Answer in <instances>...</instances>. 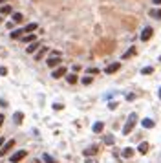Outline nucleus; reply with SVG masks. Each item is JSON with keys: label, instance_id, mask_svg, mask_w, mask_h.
Returning a JSON list of instances; mask_svg holds the SVG:
<instances>
[{"label": "nucleus", "instance_id": "f257e3e1", "mask_svg": "<svg viewBox=\"0 0 161 163\" xmlns=\"http://www.w3.org/2000/svg\"><path fill=\"white\" fill-rule=\"evenodd\" d=\"M136 121H137V114H136V112H132V114L128 116V119H126V125L123 127V134H125V136H128V134L134 130V127H136Z\"/></svg>", "mask_w": 161, "mask_h": 163}, {"label": "nucleus", "instance_id": "f03ea898", "mask_svg": "<svg viewBox=\"0 0 161 163\" xmlns=\"http://www.w3.org/2000/svg\"><path fill=\"white\" fill-rule=\"evenodd\" d=\"M26 156H27V150H16L15 154H11V156H9V161H11V163H18V161H22Z\"/></svg>", "mask_w": 161, "mask_h": 163}, {"label": "nucleus", "instance_id": "7ed1b4c3", "mask_svg": "<svg viewBox=\"0 0 161 163\" xmlns=\"http://www.w3.org/2000/svg\"><path fill=\"white\" fill-rule=\"evenodd\" d=\"M60 62H62L60 55H51V57H48V59H46V64H48V68H55V66H59Z\"/></svg>", "mask_w": 161, "mask_h": 163}, {"label": "nucleus", "instance_id": "20e7f679", "mask_svg": "<svg viewBox=\"0 0 161 163\" xmlns=\"http://www.w3.org/2000/svg\"><path fill=\"white\" fill-rule=\"evenodd\" d=\"M15 147V139H7L4 145H2V149H0V156H4V154H7L11 149Z\"/></svg>", "mask_w": 161, "mask_h": 163}, {"label": "nucleus", "instance_id": "39448f33", "mask_svg": "<svg viewBox=\"0 0 161 163\" xmlns=\"http://www.w3.org/2000/svg\"><path fill=\"white\" fill-rule=\"evenodd\" d=\"M152 33H154V29H152L150 26H147V28H145V29L141 31V40H143V42H147V40H148V39L152 37Z\"/></svg>", "mask_w": 161, "mask_h": 163}, {"label": "nucleus", "instance_id": "423d86ee", "mask_svg": "<svg viewBox=\"0 0 161 163\" xmlns=\"http://www.w3.org/2000/svg\"><path fill=\"white\" fill-rule=\"evenodd\" d=\"M62 75H66V68H64V66H59V68H55V70L51 72V77H53V79H60Z\"/></svg>", "mask_w": 161, "mask_h": 163}, {"label": "nucleus", "instance_id": "0eeeda50", "mask_svg": "<svg viewBox=\"0 0 161 163\" xmlns=\"http://www.w3.org/2000/svg\"><path fill=\"white\" fill-rule=\"evenodd\" d=\"M40 46H42V42H40V40H35V42H31V44L26 48V51H27V53H33V51H37Z\"/></svg>", "mask_w": 161, "mask_h": 163}, {"label": "nucleus", "instance_id": "6e6552de", "mask_svg": "<svg viewBox=\"0 0 161 163\" xmlns=\"http://www.w3.org/2000/svg\"><path fill=\"white\" fill-rule=\"evenodd\" d=\"M119 68H121V62H114V64H110V66H106V70H104V72H106V73L110 75V73H115V72H117Z\"/></svg>", "mask_w": 161, "mask_h": 163}, {"label": "nucleus", "instance_id": "1a4fd4ad", "mask_svg": "<svg viewBox=\"0 0 161 163\" xmlns=\"http://www.w3.org/2000/svg\"><path fill=\"white\" fill-rule=\"evenodd\" d=\"M20 40L26 42V44H31V42L37 40V35H35V33H29V35H26V37H20Z\"/></svg>", "mask_w": 161, "mask_h": 163}, {"label": "nucleus", "instance_id": "9d476101", "mask_svg": "<svg viewBox=\"0 0 161 163\" xmlns=\"http://www.w3.org/2000/svg\"><path fill=\"white\" fill-rule=\"evenodd\" d=\"M37 28H38V26H37L35 22H31V24H26V26L22 28V31H24V33H31V31H35Z\"/></svg>", "mask_w": 161, "mask_h": 163}, {"label": "nucleus", "instance_id": "9b49d317", "mask_svg": "<svg viewBox=\"0 0 161 163\" xmlns=\"http://www.w3.org/2000/svg\"><path fill=\"white\" fill-rule=\"evenodd\" d=\"M148 15H150L152 18H156V20H161V9H158V7L150 9V11H148Z\"/></svg>", "mask_w": 161, "mask_h": 163}, {"label": "nucleus", "instance_id": "f8f14e48", "mask_svg": "<svg viewBox=\"0 0 161 163\" xmlns=\"http://www.w3.org/2000/svg\"><path fill=\"white\" fill-rule=\"evenodd\" d=\"M141 125H143L145 128H154V125H156V123H154V121H152L150 117H145V119L141 121Z\"/></svg>", "mask_w": 161, "mask_h": 163}, {"label": "nucleus", "instance_id": "ddd939ff", "mask_svg": "<svg viewBox=\"0 0 161 163\" xmlns=\"http://www.w3.org/2000/svg\"><path fill=\"white\" fill-rule=\"evenodd\" d=\"M103 128H104V123L103 121H97L93 127H92V130L95 132V134H99V132H103Z\"/></svg>", "mask_w": 161, "mask_h": 163}, {"label": "nucleus", "instance_id": "4468645a", "mask_svg": "<svg viewBox=\"0 0 161 163\" xmlns=\"http://www.w3.org/2000/svg\"><path fill=\"white\" fill-rule=\"evenodd\" d=\"M22 33H24V31H22L20 28H16V29H13V31L9 33V37H11V39H20V37H22Z\"/></svg>", "mask_w": 161, "mask_h": 163}, {"label": "nucleus", "instance_id": "2eb2a0df", "mask_svg": "<svg viewBox=\"0 0 161 163\" xmlns=\"http://www.w3.org/2000/svg\"><path fill=\"white\" fill-rule=\"evenodd\" d=\"M137 150H139V154H147V152H148V143H147V141H143V143H139V147H137Z\"/></svg>", "mask_w": 161, "mask_h": 163}, {"label": "nucleus", "instance_id": "dca6fc26", "mask_svg": "<svg viewBox=\"0 0 161 163\" xmlns=\"http://www.w3.org/2000/svg\"><path fill=\"white\" fill-rule=\"evenodd\" d=\"M93 154H97V147L93 145V147H88L86 150H84V156L86 158H90V156H93Z\"/></svg>", "mask_w": 161, "mask_h": 163}, {"label": "nucleus", "instance_id": "f3484780", "mask_svg": "<svg viewBox=\"0 0 161 163\" xmlns=\"http://www.w3.org/2000/svg\"><path fill=\"white\" fill-rule=\"evenodd\" d=\"M132 156H134V149H132V147L123 149V158H132Z\"/></svg>", "mask_w": 161, "mask_h": 163}, {"label": "nucleus", "instance_id": "a211bd4d", "mask_svg": "<svg viewBox=\"0 0 161 163\" xmlns=\"http://www.w3.org/2000/svg\"><path fill=\"white\" fill-rule=\"evenodd\" d=\"M22 18H24V17H22V13H11V20H13V22H16V24H18V22H22Z\"/></svg>", "mask_w": 161, "mask_h": 163}, {"label": "nucleus", "instance_id": "6ab92c4d", "mask_svg": "<svg viewBox=\"0 0 161 163\" xmlns=\"http://www.w3.org/2000/svg\"><path fill=\"white\" fill-rule=\"evenodd\" d=\"M66 81H68L70 84H75V83H77V75H75V73H68V75H66Z\"/></svg>", "mask_w": 161, "mask_h": 163}, {"label": "nucleus", "instance_id": "aec40b11", "mask_svg": "<svg viewBox=\"0 0 161 163\" xmlns=\"http://www.w3.org/2000/svg\"><path fill=\"white\" fill-rule=\"evenodd\" d=\"M13 119H15V123H22L24 114H22V112H15V114H13Z\"/></svg>", "mask_w": 161, "mask_h": 163}, {"label": "nucleus", "instance_id": "412c9836", "mask_svg": "<svg viewBox=\"0 0 161 163\" xmlns=\"http://www.w3.org/2000/svg\"><path fill=\"white\" fill-rule=\"evenodd\" d=\"M46 51H48V48H42V50H40V51H38V53L35 55V61H40V59H42V57L46 55Z\"/></svg>", "mask_w": 161, "mask_h": 163}, {"label": "nucleus", "instance_id": "4be33fe9", "mask_svg": "<svg viewBox=\"0 0 161 163\" xmlns=\"http://www.w3.org/2000/svg\"><path fill=\"white\" fill-rule=\"evenodd\" d=\"M7 13H13L11 11V6H2L0 7V15H7Z\"/></svg>", "mask_w": 161, "mask_h": 163}, {"label": "nucleus", "instance_id": "5701e85b", "mask_svg": "<svg viewBox=\"0 0 161 163\" xmlns=\"http://www.w3.org/2000/svg\"><path fill=\"white\" fill-rule=\"evenodd\" d=\"M42 160H44L46 163H57V160H55L53 156H49V154H44V156H42Z\"/></svg>", "mask_w": 161, "mask_h": 163}, {"label": "nucleus", "instance_id": "b1692460", "mask_svg": "<svg viewBox=\"0 0 161 163\" xmlns=\"http://www.w3.org/2000/svg\"><path fill=\"white\" fill-rule=\"evenodd\" d=\"M134 53H136V48H130V50H128L126 53H123V59H130V57H132Z\"/></svg>", "mask_w": 161, "mask_h": 163}, {"label": "nucleus", "instance_id": "393cba45", "mask_svg": "<svg viewBox=\"0 0 161 163\" xmlns=\"http://www.w3.org/2000/svg\"><path fill=\"white\" fill-rule=\"evenodd\" d=\"M152 72H154V68H152V66H145V68L141 70V73H143V75H150Z\"/></svg>", "mask_w": 161, "mask_h": 163}, {"label": "nucleus", "instance_id": "a878e982", "mask_svg": "<svg viewBox=\"0 0 161 163\" xmlns=\"http://www.w3.org/2000/svg\"><path fill=\"white\" fill-rule=\"evenodd\" d=\"M114 141H115L114 136H106V138H104V143H106V145H114Z\"/></svg>", "mask_w": 161, "mask_h": 163}, {"label": "nucleus", "instance_id": "bb28decb", "mask_svg": "<svg viewBox=\"0 0 161 163\" xmlns=\"http://www.w3.org/2000/svg\"><path fill=\"white\" fill-rule=\"evenodd\" d=\"M81 83L88 86V84H92V77H82V79H81Z\"/></svg>", "mask_w": 161, "mask_h": 163}, {"label": "nucleus", "instance_id": "cd10ccee", "mask_svg": "<svg viewBox=\"0 0 161 163\" xmlns=\"http://www.w3.org/2000/svg\"><path fill=\"white\" fill-rule=\"evenodd\" d=\"M7 73V68H4V66H0V75H5Z\"/></svg>", "mask_w": 161, "mask_h": 163}, {"label": "nucleus", "instance_id": "c85d7f7f", "mask_svg": "<svg viewBox=\"0 0 161 163\" xmlns=\"http://www.w3.org/2000/svg\"><path fill=\"white\" fill-rule=\"evenodd\" d=\"M86 72H88V73H97V68H88Z\"/></svg>", "mask_w": 161, "mask_h": 163}, {"label": "nucleus", "instance_id": "c756f323", "mask_svg": "<svg viewBox=\"0 0 161 163\" xmlns=\"http://www.w3.org/2000/svg\"><path fill=\"white\" fill-rule=\"evenodd\" d=\"M108 108H110V110H114V108H117V103H110V105H108Z\"/></svg>", "mask_w": 161, "mask_h": 163}, {"label": "nucleus", "instance_id": "7c9ffc66", "mask_svg": "<svg viewBox=\"0 0 161 163\" xmlns=\"http://www.w3.org/2000/svg\"><path fill=\"white\" fill-rule=\"evenodd\" d=\"M53 108H55V110H60V108H62V105H59V103H55V105H53Z\"/></svg>", "mask_w": 161, "mask_h": 163}, {"label": "nucleus", "instance_id": "2f4dec72", "mask_svg": "<svg viewBox=\"0 0 161 163\" xmlns=\"http://www.w3.org/2000/svg\"><path fill=\"white\" fill-rule=\"evenodd\" d=\"M2 123H4V114H0V127H2Z\"/></svg>", "mask_w": 161, "mask_h": 163}, {"label": "nucleus", "instance_id": "473e14b6", "mask_svg": "<svg viewBox=\"0 0 161 163\" xmlns=\"http://www.w3.org/2000/svg\"><path fill=\"white\" fill-rule=\"evenodd\" d=\"M5 141H4V138H0V149H2V145H4Z\"/></svg>", "mask_w": 161, "mask_h": 163}, {"label": "nucleus", "instance_id": "72a5a7b5", "mask_svg": "<svg viewBox=\"0 0 161 163\" xmlns=\"http://www.w3.org/2000/svg\"><path fill=\"white\" fill-rule=\"evenodd\" d=\"M152 2H154L156 6H159V4H161V0H152Z\"/></svg>", "mask_w": 161, "mask_h": 163}, {"label": "nucleus", "instance_id": "f704fd0d", "mask_svg": "<svg viewBox=\"0 0 161 163\" xmlns=\"http://www.w3.org/2000/svg\"><path fill=\"white\" fill-rule=\"evenodd\" d=\"M158 94H159V99H161V88H159V92H158Z\"/></svg>", "mask_w": 161, "mask_h": 163}, {"label": "nucleus", "instance_id": "c9c22d12", "mask_svg": "<svg viewBox=\"0 0 161 163\" xmlns=\"http://www.w3.org/2000/svg\"><path fill=\"white\" fill-rule=\"evenodd\" d=\"M2 2H4V0H0V4H2Z\"/></svg>", "mask_w": 161, "mask_h": 163}, {"label": "nucleus", "instance_id": "e433bc0d", "mask_svg": "<svg viewBox=\"0 0 161 163\" xmlns=\"http://www.w3.org/2000/svg\"><path fill=\"white\" fill-rule=\"evenodd\" d=\"M88 163H93V161H88Z\"/></svg>", "mask_w": 161, "mask_h": 163}]
</instances>
